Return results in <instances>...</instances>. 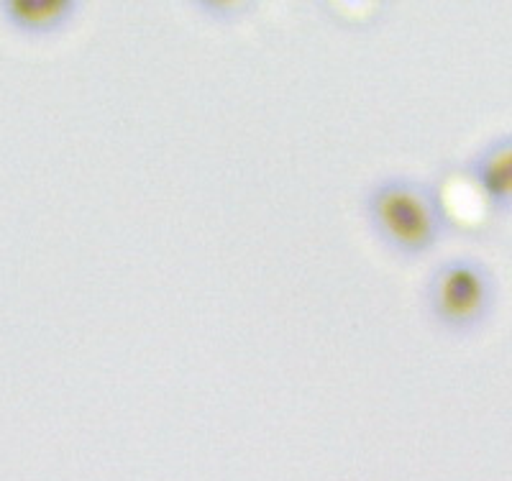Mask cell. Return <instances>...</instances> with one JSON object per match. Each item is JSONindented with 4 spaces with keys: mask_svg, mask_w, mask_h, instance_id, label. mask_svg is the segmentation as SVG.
I'll return each mask as SVG.
<instances>
[{
    "mask_svg": "<svg viewBox=\"0 0 512 481\" xmlns=\"http://www.w3.org/2000/svg\"><path fill=\"white\" fill-rule=\"evenodd\" d=\"M364 215L374 241L402 261L431 256L454 233L443 192L415 174H387L369 187Z\"/></svg>",
    "mask_w": 512,
    "mask_h": 481,
    "instance_id": "6da1fadb",
    "label": "cell"
},
{
    "mask_svg": "<svg viewBox=\"0 0 512 481\" xmlns=\"http://www.w3.org/2000/svg\"><path fill=\"white\" fill-rule=\"evenodd\" d=\"M425 315L441 336L469 341L487 331L500 308V279L477 254H451L425 277Z\"/></svg>",
    "mask_w": 512,
    "mask_h": 481,
    "instance_id": "7a4b0ae2",
    "label": "cell"
},
{
    "mask_svg": "<svg viewBox=\"0 0 512 481\" xmlns=\"http://www.w3.org/2000/svg\"><path fill=\"white\" fill-rule=\"evenodd\" d=\"M459 174L492 218L512 215V131L492 136L461 162Z\"/></svg>",
    "mask_w": 512,
    "mask_h": 481,
    "instance_id": "3957f363",
    "label": "cell"
},
{
    "mask_svg": "<svg viewBox=\"0 0 512 481\" xmlns=\"http://www.w3.org/2000/svg\"><path fill=\"white\" fill-rule=\"evenodd\" d=\"M8 16L31 34H59L85 11L82 0H16L8 3Z\"/></svg>",
    "mask_w": 512,
    "mask_h": 481,
    "instance_id": "277c9868",
    "label": "cell"
}]
</instances>
